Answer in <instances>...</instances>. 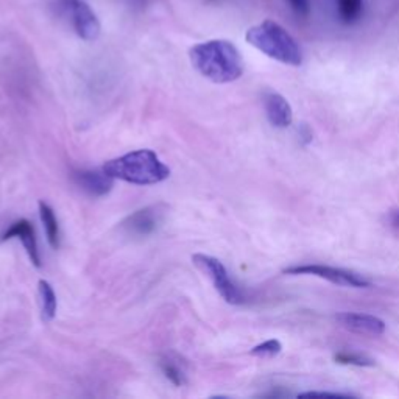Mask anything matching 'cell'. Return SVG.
<instances>
[{
  "instance_id": "obj_16",
  "label": "cell",
  "mask_w": 399,
  "mask_h": 399,
  "mask_svg": "<svg viewBox=\"0 0 399 399\" xmlns=\"http://www.w3.org/2000/svg\"><path fill=\"white\" fill-rule=\"evenodd\" d=\"M282 349V345L279 340L272 339V340H267L264 343L258 345L251 349V356H258V357H273L276 354H279Z\"/></svg>"
},
{
  "instance_id": "obj_3",
  "label": "cell",
  "mask_w": 399,
  "mask_h": 399,
  "mask_svg": "<svg viewBox=\"0 0 399 399\" xmlns=\"http://www.w3.org/2000/svg\"><path fill=\"white\" fill-rule=\"evenodd\" d=\"M245 40L268 58L282 64L299 66L303 63V53L295 37L278 22L267 19L248 28Z\"/></svg>"
},
{
  "instance_id": "obj_12",
  "label": "cell",
  "mask_w": 399,
  "mask_h": 399,
  "mask_svg": "<svg viewBox=\"0 0 399 399\" xmlns=\"http://www.w3.org/2000/svg\"><path fill=\"white\" fill-rule=\"evenodd\" d=\"M40 216L45 229V234H47V241L50 243V247L53 250H58L61 243V237H59V225L55 216V211H53L45 202H40Z\"/></svg>"
},
{
  "instance_id": "obj_6",
  "label": "cell",
  "mask_w": 399,
  "mask_h": 399,
  "mask_svg": "<svg viewBox=\"0 0 399 399\" xmlns=\"http://www.w3.org/2000/svg\"><path fill=\"white\" fill-rule=\"evenodd\" d=\"M66 10L71 13L76 35L84 41H96L102 32L97 14L84 0H63Z\"/></svg>"
},
{
  "instance_id": "obj_20",
  "label": "cell",
  "mask_w": 399,
  "mask_h": 399,
  "mask_svg": "<svg viewBox=\"0 0 399 399\" xmlns=\"http://www.w3.org/2000/svg\"><path fill=\"white\" fill-rule=\"evenodd\" d=\"M390 221H391V225H393L395 228L399 229V209L398 211H393L391 212V216H390Z\"/></svg>"
},
{
  "instance_id": "obj_7",
  "label": "cell",
  "mask_w": 399,
  "mask_h": 399,
  "mask_svg": "<svg viewBox=\"0 0 399 399\" xmlns=\"http://www.w3.org/2000/svg\"><path fill=\"white\" fill-rule=\"evenodd\" d=\"M163 206H147V208L133 212L122 221V229L133 237H147L161 226L164 220Z\"/></svg>"
},
{
  "instance_id": "obj_5",
  "label": "cell",
  "mask_w": 399,
  "mask_h": 399,
  "mask_svg": "<svg viewBox=\"0 0 399 399\" xmlns=\"http://www.w3.org/2000/svg\"><path fill=\"white\" fill-rule=\"evenodd\" d=\"M286 274H311L317 276V278L326 279L337 286L343 287H354V289H368L371 286V282L362 274H357L354 272L343 270V268L329 267V265H320V264H308V265H295L284 268Z\"/></svg>"
},
{
  "instance_id": "obj_10",
  "label": "cell",
  "mask_w": 399,
  "mask_h": 399,
  "mask_svg": "<svg viewBox=\"0 0 399 399\" xmlns=\"http://www.w3.org/2000/svg\"><path fill=\"white\" fill-rule=\"evenodd\" d=\"M74 183L91 197H103L112 189V178L102 170H75Z\"/></svg>"
},
{
  "instance_id": "obj_18",
  "label": "cell",
  "mask_w": 399,
  "mask_h": 399,
  "mask_svg": "<svg viewBox=\"0 0 399 399\" xmlns=\"http://www.w3.org/2000/svg\"><path fill=\"white\" fill-rule=\"evenodd\" d=\"M287 4L298 16L308 18L311 14V0H287Z\"/></svg>"
},
{
  "instance_id": "obj_1",
  "label": "cell",
  "mask_w": 399,
  "mask_h": 399,
  "mask_svg": "<svg viewBox=\"0 0 399 399\" xmlns=\"http://www.w3.org/2000/svg\"><path fill=\"white\" fill-rule=\"evenodd\" d=\"M189 58L195 71L214 83H231L243 75V58L231 41L200 42L189 50Z\"/></svg>"
},
{
  "instance_id": "obj_4",
  "label": "cell",
  "mask_w": 399,
  "mask_h": 399,
  "mask_svg": "<svg viewBox=\"0 0 399 399\" xmlns=\"http://www.w3.org/2000/svg\"><path fill=\"white\" fill-rule=\"evenodd\" d=\"M192 262H194L204 274L209 276L214 287L217 289V291L226 303L242 304L245 301L243 291L241 290V287L236 286L234 281L231 279V276H229L226 270V267L221 264L217 258H212L208 255H194L192 256Z\"/></svg>"
},
{
  "instance_id": "obj_14",
  "label": "cell",
  "mask_w": 399,
  "mask_h": 399,
  "mask_svg": "<svg viewBox=\"0 0 399 399\" xmlns=\"http://www.w3.org/2000/svg\"><path fill=\"white\" fill-rule=\"evenodd\" d=\"M337 11L345 24H354L362 16L364 0H335Z\"/></svg>"
},
{
  "instance_id": "obj_15",
  "label": "cell",
  "mask_w": 399,
  "mask_h": 399,
  "mask_svg": "<svg viewBox=\"0 0 399 399\" xmlns=\"http://www.w3.org/2000/svg\"><path fill=\"white\" fill-rule=\"evenodd\" d=\"M161 370H163L166 378L170 381L173 386L180 387L184 383V371L180 368V365L173 364L172 360H164V362H161Z\"/></svg>"
},
{
  "instance_id": "obj_19",
  "label": "cell",
  "mask_w": 399,
  "mask_h": 399,
  "mask_svg": "<svg viewBox=\"0 0 399 399\" xmlns=\"http://www.w3.org/2000/svg\"><path fill=\"white\" fill-rule=\"evenodd\" d=\"M301 398H348V395L342 393H331V391H306V393L299 395Z\"/></svg>"
},
{
  "instance_id": "obj_11",
  "label": "cell",
  "mask_w": 399,
  "mask_h": 399,
  "mask_svg": "<svg viewBox=\"0 0 399 399\" xmlns=\"http://www.w3.org/2000/svg\"><path fill=\"white\" fill-rule=\"evenodd\" d=\"M264 108L267 119L276 128H287L294 120L291 106L278 92H267L264 96Z\"/></svg>"
},
{
  "instance_id": "obj_13",
  "label": "cell",
  "mask_w": 399,
  "mask_h": 399,
  "mask_svg": "<svg viewBox=\"0 0 399 399\" xmlns=\"http://www.w3.org/2000/svg\"><path fill=\"white\" fill-rule=\"evenodd\" d=\"M37 290H40V301H41V312H42V318L45 321H52L57 316V309H58V301H57V295L53 291V287L47 281L41 279L40 284H37Z\"/></svg>"
},
{
  "instance_id": "obj_2",
  "label": "cell",
  "mask_w": 399,
  "mask_h": 399,
  "mask_svg": "<svg viewBox=\"0 0 399 399\" xmlns=\"http://www.w3.org/2000/svg\"><path fill=\"white\" fill-rule=\"evenodd\" d=\"M112 180H120L136 186H151L170 176L168 168L153 150L142 149L111 159L102 167Z\"/></svg>"
},
{
  "instance_id": "obj_9",
  "label": "cell",
  "mask_w": 399,
  "mask_h": 399,
  "mask_svg": "<svg viewBox=\"0 0 399 399\" xmlns=\"http://www.w3.org/2000/svg\"><path fill=\"white\" fill-rule=\"evenodd\" d=\"M335 321L351 332L365 335H381L386 332V323L381 318L368 316V313L342 312L339 316H335Z\"/></svg>"
},
{
  "instance_id": "obj_17",
  "label": "cell",
  "mask_w": 399,
  "mask_h": 399,
  "mask_svg": "<svg viewBox=\"0 0 399 399\" xmlns=\"http://www.w3.org/2000/svg\"><path fill=\"white\" fill-rule=\"evenodd\" d=\"M335 360L339 364L357 365V366H371L374 364L371 359H368L364 354H357V352H340V354L335 356Z\"/></svg>"
},
{
  "instance_id": "obj_8",
  "label": "cell",
  "mask_w": 399,
  "mask_h": 399,
  "mask_svg": "<svg viewBox=\"0 0 399 399\" xmlns=\"http://www.w3.org/2000/svg\"><path fill=\"white\" fill-rule=\"evenodd\" d=\"M11 239H19L22 245H24L27 255L30 260L33 262V265L37 268L41 267V258H40V250H37L35 228L27 219H21L18 221H14V224H11V226L0 236V241L2 242Z\"/></svg>"
}]
</instances>
